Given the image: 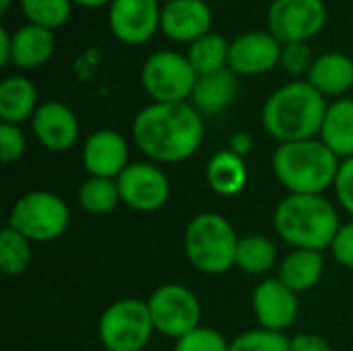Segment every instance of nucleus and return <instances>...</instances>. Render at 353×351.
<instances>
[{
    "mask_svg": "<svg viewBox=\"0 0 353 351\" xmlns=\"http://www.w3.org/2000/svg\"><path fill=\"white\" fill-rule=\"evenodd\" d=\"M132 141L153 163L190 159L205 141L203 114L190 101L149 103L132 120Z\"/></svg>",
    "mask_w": 353,
    "mask_h": 351,
    "instance_id": "nucleus-1",
    "label": "nucleus"
},
{
    "mask_svg": "<svg viewBox=\"0 0 353 351\" xmlns=\"http://www.w3.org/2000/svg\"><path fill=\"white\" fill-rule=\"evenodd\" d=\"M329 101L308 81H292L269 95L263 106L265 130L281 143L316 139Z\"/></svg>",
    "mask_w": 353,
    "mask_h": 351,
    "instance_id": "nucleus-2",
    "label": "nucleus"
},
{
    "mask_svg": "<svg viewBox=\"0 0 353 351\" xmlns=\"http://www.w3.org/2000/svg\"><path fill=\"white\" fill-rule=\"evenodd\" d=\"M273 228L294 248H331L341 223L335 205L325 194H288L273 213Z\"/></svg>",
    "mask_w": 353,
    "mask_h": 351,
    "instance_id": "nucleus-3",
    "label": "nucleus"
},
{
    "mask_svg": "<svg viewBox=\"0 0 353 351\" xmlns=\"http://www.w3.org/2000/svg\"><path fill=\"white\" fill-rule=\"evenodd\" d=\"M339 166L341 159L321 139L281 143L271 159L275 178L290 194H325Z\"/></svg>",
    "mask_w": 353,
    "mask_h": 351,
    "instance_id": "nucleus-4",
    "label": "nucleus"
},
{
    "mask_svg": "<svg viewBox=\"0 0 353 351\" xmlns=\"http://www.w3.org/2000/svg\"><path fill=\"white\" fill-rule=\"evenodd\" d=\"M238 236L232 223L213 211L194 215L184 232L188 263L205 275H223L236 267Z\"/></svg>",
    "mask_w": 353,
    "mask_h": 351,
    "instance_id": "nucleus-5",
    "label": "nucleus"
},
{
    "mask_svg": "<svg viewBox=\"0 0 353 351\" xmlns=\"http://www.w3.org/2000/svg\"><path fill=\"white\" fill-rule=\"evenodd\" d=\"M68 223L70 209L64 199L48 190H31L12 205L6 225L31 242H52L66 234Z\"/></svg>",
    "mask_w": 353,
    "mask_h": 351,
    "instance_id": "nucleus-6",
    "label": "nucleus"
},
{
    "mask_svg": "<svg viewBox=\"0 0 353 351\" xmlns=\"http://www.w3.org/2000/svg\"><path fill=\"white\" fill-rule=\"evenodd\" d=\"M155 333L147 300L122 298L99 317L97 335L105 351H143Z\"/></svg>",
    "mask_w": 353,
    "mask_h": 351,
    "instance_id": "nucleus-7",
    "label": "nucleus"
},
{
    "mask_svg": "<svg viewBox=\"0 0 353 351\" xmlns=\"http://www.w3.org/2000/svg\"><path fill=\"white\" fill-rule=\"evenodd\" d=\"M196 79L188 56L174 50L153 52L141 68V85L155 103L190 101Z\"/></svg>",
    "mask_w": 353,
    "mask_h": 351,
    "instance_id": "nucleus-8",
    "label": "nucleus"
},
{
    "mask_svg": "<svg viewBox=\"0 0 353 351\" xmlns=\"http://www.w3.org/2000/svg\"><path fill=\"white\" fill-rule=\"evenodd\" d=\"M155 333L182 339L201 327L203 308L192 290L182 283H163L147 300Z\"/></svg>",
    "mask_w": 353,
    "mask_h": 351,
    "instance_id": "nucleus-9",
    "label": "nucleus"
},
{
    "mask_svg": "<svg viewBox=\"0 0 353 351\" xmlns=\"http://www.w3.org/2000/svg\"><path fill=\"white\" fill-rule=\"evenodd\" d=\"M116 182L122 205L132 211L153 213L170 201V178L153 161H130Z\"/></svg>",
    "mask_w": 353,
    "mask_h": 351,
    "instance_id": "nucleus-10",
    "label": "nucleus"
},
{
    "mask_svg": "<svg viewBox=\"0 0 353 351\" xmlns=\"http://www.w3.org/2000/svg\"><path fill=\"white\" fill-rule=\"evenodd\" d=\"M269 31L281 43L308 41L327 23L323 0H273L267 12Z\"/></svg>",
    "mask_w": 353,
    "mask_h": 351,
    "instance_id": "nucleus-11",
    "label": "nucleus"
},
{
    "mask_svg": "<svg viewBox=\"0 0 353 351\" xmlns=\"http://www.w3.org/2000/svg\"><path fill=\"white\" fill-rule=\"evenodd\" d=\"M108 25L112 35L122 43L141 46L161 27L159 0H112Z\"/></svg>",
    "mask_w": 353,
    "mask_h": 351,
    "instance_id": "nucleus-12",
    "label": "nucleus"
},
{
    "mask_svg": "<svg viewBox=\"0 0 353 351\" xmlns=\"http://www.w3.org/2000/svg\"><path fill=\"white\" fill-rule=\"evenodd\" d=\"M283 43L271 31H248L230 41L228 68L238 77H259L271 72L281 62Z\"/></svg>",
    "mask_w": 353,
    "mask_h": 351,
    "instance_id": "nucleus-13",
    "label": "nucleus"
},
{
    "mask_svg": "<svg viewBox=\"0 0 353 351\" xmlns=\"http://www.w3.org/2000/svg\"><path fill=\"white\" fill-rule=\"evenodd\" d=\"M252 310L261 329L283 333L298 319V294L292 292L285 283H281L279 277H269L254 288Z\"/></svg>",
    "mask_w": 353,
    "mask_h": 351,
    "instance_id": "nucleus-14",
    "label": "nucleus"
},
{
    "mask_svg": "<svg viewBox=\"0 0 353 351\" xmlns=\"http://www.w3.org/2000/svg\"><path fill=\"white\" fill-rule=\"evenodd\" d=\"M81 159L89 176L118 180L130 166V147L118 130L101 128L87 137Z\"/></svg>",
    "mask_w": 353,
    "mask_h": 351,
    "instance_id": "nucleus-15",
    "label": "nucleus"
},
{
    "mask_svg": "<svg viewBox=\"0 0 353 351\" xmlns=\"http://www.w3.org/2000/svg\"><path fill=\"white\" fill-rule=\"evenodd\" d=\"M31 128L37 143L52 151L62 153L79 141V120L74 112L62 101H43L31 118Z\"/></svg>",
    "mask_w": 353,
    "mask_h": 351,
    "instance_id": "nucleus-16",
    "label": "nucleus"
},
{
    "mask_svg": "<svg viewBox=\"0 0 353 351\" xmlns=\"http://www.w3.org/2000/svg\"><path fill=\"white\" fill-rule=\"evenodd\" d=\"M213 10L205 0H174L161 6V31L180 43H194L211 33Z\"/></svg>",
    "mask_w": 353,
    "mask_h": 351,
    "instance_id": "nucleus-17",
    "label": "nucleus"
},
{
    "mask_svg": "<svg viewBox=\"0 0 353 351\" xmlns=\"http://www.w3.org/2000/svg\"><path fill=\"white\" fill-rule=\"evenodd\" d=\"M306 81L325 97L341 99L353 87V60L343 52H327L314 60Z\"/></svg>",
    "mask_w": 353,
    "mask_h": 351,
    "instance_id": "nucleus-18",
    "label": "nucleus"
},
{
    "mask_svg": "<svg viewBox=\"0 0 353 351\" xmlns=\"http://www.w3.org/2000/svg\"><path fill=\"white\" fill-rule=\"evenodd\" d=\"M238 93V74L230 68L201 74L190 95V103L199 114H221Z\"/></svg>",
    "mask_w": 353,
    "mask_h": 351,
    "instance_id": "nucleus-19",
    "label": "nucleus"
},
{
    "mask_svg": "<svg viewBox=\"0 0 353 351\" xmlns=\"http://www.w3.org/2000/svg\"><path fill=\"white\" fill-rule=\"evenodd\" d=\"M325 273V257L319 250L294 248L279 263V279L296 294L314 290Z\"/></svg>",
    "mask_w": 353,
    "mask_h": 351,
    "instance_id": "nucleus-20",
    "label": "nucleus"
},
{
    "mask_svg": "<svg viewBox=\"0 0 353 351\" xmlns=\"http://www.w3.org/2000/svg\"><path fill=\"white\" fill-rule=\"evenodd\" d=\"M56 48L54 31L37 25H23L12 33V58L10 64L23 70L46 64Z\"/></svg>",
    "mask_w": 353,
    "mask_h": 351,
    "instance_id": "nucleus-21",
    "label": "nucleus"
},
{
    "mask_svg": "<svg viewBox=\"0 0 353 351\" xmlns=\"http://www.w3.org/2000/svg\"><path fill=\"white\" fill-rule=\"evenodd\" d=\"M319 139L339 157H353V99L341 97L329 103Z\"/></svg>",
    "mask_w": 353,
    "mask_h": 351,
    "instance_id": "nucleus-22",
    "label": "nucleus"
},
{
    "mask_svg": "<svg viewBox=\"0 0 353 351\" xmlns=\"http://www.w3.org/2000/svg\"><path fill=\"white\" fill-rule=\"evenodd\" d=\"M37 87L31 79L12 74L0 83V120L6 124H21L31 120L37 112Z\"/></svg>",
    "mask_w": 353,
    "mask_h": 351,
    "instance_id": "nucleus-23",
    "label": "nucleus"
},
{
    "mask_svg": "<svg viewBox=\"0 0 353 351\" xmlns=\"http://www.w3.org/2000/svg\"><path fill=\"white\" fill-rule=\"evenodd\" d=\"M207 184L219 197H236L248 184V168L244 157L232 149L217 151L207 163Z\"/></svg>",
    "mask_w": 353,
    "mask_h": 351,
    "instance_id": "nucleus-24",
    "label": "nucleus"
},
{
    "mask_svg": "<svg viewBox=\"0 0 353 351\" xmlns=\"http://www.w3.org/2000/svg\"><path fill=\"white\" fill-rule=\"evenodd\" d=\"M277 265V246L271 238L250 234L238 240L236 267L248 275H265Z\"/></svg>",
    "mask_w": 353,
    "mask_h": 351,
    "instance_id": "nucleus-25",
    "label": "nucleus"
},
{
    "mask_svg": "<svg viewBox=\"0 0 353 351\" xmlns=\"http://www.w3.org/2000/svg\"><path fill=\"white\" fill-rule=\"evenodd\" d=\"M188 60L196 74H211L228 68L230 62V41L219 33H207L188 48Z\"/></svg>",
    "mask_w": 353,
    "mask_h": 351,
    "instance_id": "nucleus-26",
    "label": "nucleus"
},
{
    "mask_svg": "<svg viewBox=\"0 0 353 351\" xmlns=\"http://www.w3.org/2000/svg\"><path fill=\"white\" fill-rule=\"evenodd\" d=\"M77 203L89 215H108L122 203L118 182L89 176L77 190Z\"/></svg>",
    "mask_w": 353,
    "mask_h": 351,
    "instance_id": "nucleus-27",
    "label": "nucleus"
},
{
    "mask_svg": "<svg viewBox=\"0 0 353 351\" xmlns=\"http://www.w3.org/2000/svg\"><path fill=\"white\" fill-rule=\"evenodd\" d=\"M33 261V242L12 228L0 234V271L8 277L23 275Z\"/></svg>",
    "mask_w": 353,
    "mask_h": 351,
    "instance_id": "nucleus-28",
    "label": "nucleus"
},
{
    "mask_svg": "<svg viewBox=\"0 0 353 351\" xmlns=\"http://www.w3.org/2000/svg\"><path fill=\"white\" fill-rule=\"evenodd\" d=\"M19 4L31 25L50 31L62 27L72 12V0H19Z\"/></svg>",
    "mask_w": 353,
    "mask_h": 351,
    "instance_id": "nucleus-29",
    "label": "nucleus"
},
{
    "mask_svg": "<svg viewBox=\"0 0 353 351\" xmlns=\"http://www.w3.org/2000/svg\"><path fill=\"white\" fill-rule=\"evenodd\" d=\"M230 351H290V337L259 327L234 337Z\"/></svg>",
    "mask_w": 353,
    "mask_h": 351,
    "instance_id": "nucleus-30",
    "label": "nucleus"
},
{
    "mask_svg": "<svg viewBox=\"0 0 353 351\" xmlns=\"http://www.w3.org/2000/svg\"><path fill=\"white\" fill-rule=\"evenodd\" d=\"M174 351H230V341L211 327H199L178 339Z\"/></svg>",
    "mask_w": 353,
    "mask_h": 351,
    "instance_id": "nucleus-31",
    "label": "nucleus"
},
{
    "mask_svg": "<svg viewBox=\"0 0 353 351\" xmlns=\"http://www.w3.org/2000/svg\"><path fill=\"white\" fill-rule=\"evenodd\" d=\"M314 60L316 58L312 54V48L306 41H294V43H283L279 66L292 77H302V74L308 77Z\"/></svg>",
    "mask_w": 353,
    "mask_h": 351,
    "instance_id": "nucleus-32",
    "label": "nucleus"
},
{
    "mask_svg": "<svg viewBox=\"0 0 353 351\" xmlns=\"http://www.w3.org/2000/svg\"><path fill=\"white\" fill-rule=\"evenodd\" d=\"M27 151V139L21 126L0 122V159L4 163L19 161Z\"/></svg>",
    "mask_w": 353,
    "mask_h": 351,
    "instance_id": "nucleus-33",
    "label": "nucleus"
},
{
    "mask_svg": "<svg viewBox=\"0 0 353 351\" xmlns=\"http://www.w3.org/2000/svg\"><path fill=\"white\" fill-rule=\"evenodd\" d=\"M333 190H335V197H337L339 205L343 207V211H347L353 219V157L341 159Z\"/></svg>",
    "mask_w": 353,
    "mask_h": 351,
    "instance_id": "nucleus-34",
    "label": "nucleus"
},
{
    "mask_svg": "<svg viewBox=\"0 0 353 351\" xmlns=\"http://www.w3.org/2000/svg\"><path fill=\"white\" fill-rule=\"evenodd\" d=\"M331 252L341 267L353 271V219L339 228V232L331 244Z\"/></svg>",
    "mask_w": 353,
    "mask_h": 351,
    "instance_id": "nucleus-35",
    "label": "nucleus"
},
{
    "mask_svg": "<svg viewBox=\"0 0 353 351\" xmlns=\"http://www.w3.org/2000/svg\"><path fill=\"white\" fill-rule=\"evenodd\" d=\"M290 351H333L331 343L314 333H300L290 337Z\"/></svg>",
    "mask_w": 353,
    "mask_h": 351,
    "instance_id": "nucleus-36",
    "label": "nucleus"
},
{
    "mask_svg": "<svg viewBox=\"0 0 353 351\" xmlns=\"http://www.w3.org/2000/svg\"><path fill=\"white\" fill-rule=\"evenodd\" d=\"M252 147H254V139H252V134L250 132H246V130H238V132H234L232 137H230V147L228 149H232L236 155H240V157H246L250 151H252Z\"/></svg>",
    "mask_w": 353,
    "mask_h": 351,
    "instance_id": "nucleus-37",
    "label": "nucleus"
},
{
    "mask_svg": "<svg viewBox=\"0 0 353 351\" xmlns=\"http://www.w3.org/2000/svg\"><path fill=\"white\" fill-rule=\"evenodd\" d=\"M12 58V35L6 27H0V66L10 64Z\"/></svg>",
    "mask_w": 353,
    "mask_h": 351,
    "instance_id": "nucleus-38",
    "label": "nucleus"
},
{
    "mask_svg": "<svg viewBox=\"0 0 353 351\" xmlns=\"http://www.w3.org/2000/svg\"><path fill=\"white\" fill-rule=\"evenodd\" d=\"M72 2L79 4V6H85V8H99V6H103V4H108L112 0H72Z\"/></svg>",
    "mask_w": 353,
    "mask_h": 351,
    "instance_id": "nucleus-39",
    "label": "nucleus"
},
{
    "mask_svg": "<svg viewBox=\"0 0 353 351\" xmlns=\"http://www.w3.org/2000/svg\"><path fill=\"white\" fill-rule=\"evenodd\" d=\"M10 4H12V0H0V12H2V14H6V12H8V8H10Z\"/></svg>",
    "mask_w": 353,
    "mask_h": 351,
    "instance_id": "nucleus-40",
    "label": "nucleus"
},
{
    "mask_svg": "<svg viewBox=\"0 0 353 351\" xmlns=\"http://www.w3.org/2000/svg\"><path fill=\"white\" fill-rule=\"evenodd\" d=\"M159 2H163V4H168V2H174V0H159Z\"/></svg>",
    "mask_w": 353,
    "mask_h": 351,
    "instance_id": "nucleus-41",
    "label": "nucleus"
}]
</instances>
